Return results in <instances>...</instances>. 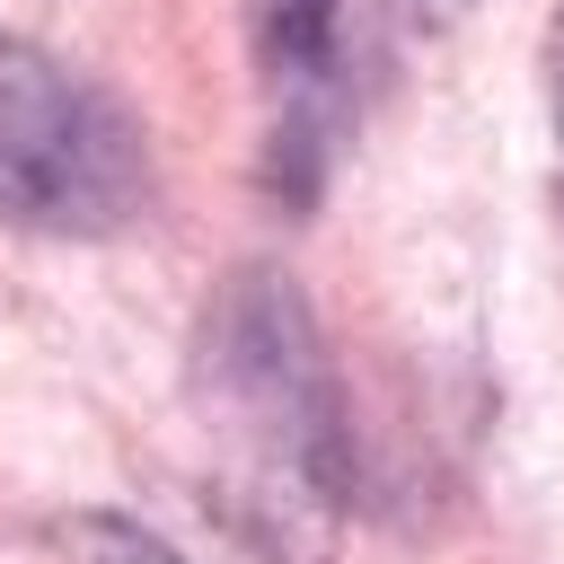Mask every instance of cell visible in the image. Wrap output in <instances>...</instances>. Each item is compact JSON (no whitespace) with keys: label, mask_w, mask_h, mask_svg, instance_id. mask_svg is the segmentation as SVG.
<instances>
[{"label":"cell","mask_w":564,"mask_h":564,"mask_svg":"<svg viewBox=\"0 0 564 564\" xmlns=\"http://www.w3.org/2000/svg\"><path fill=\"white\" fill-rule=\"evenodd\" d=\"M141 203H150L141 123L26 35H0V229L106 238Z\"/></svg>","instance_id":"7a4b0ae2"},{"label":"cell","mask_w":564,"mask_h":564,"mask_svg":"<svg viewBox=\"0 0 564 564\" xmlns=\"http://www.w3.org/2000/svg\"><path fill=\"white\" fill-rule=\"evenodd\" d=\"M458 9H476V0H405V18H414V26H449Z\"/></svg>","instance_id":"8992f818"},{"label":"cell","mask_w":564,"mask_h":564,"mask_svg":"<svg viewBox=\"0 0 564 564\" xmlns=\"http://www.w3.org/2000/svg\"><path fill=\"white\" fill-rule=\"evenodd\" d=\"M546 123H555V220H564V9L546 18Z\"/></svg>","instance_id":"5b68a950"},{"label":"cell","mask_w":564,"mask_h":564,"mask_svg":"<svg viewBox=\"0 0 564 564\" xmlns=\"http://www.w3.org/2000/svg\"><path fill=\"white\" fill-rule=\"evenodd\" d=\"M62 546H70V564H185L167 538H150L141 520H115V511H70Z\"/></svg>","instance_id":"277c9868"},{"label":"cell","mask_w":564,"mask_h":564,"mask_svg":"<svg viewBox=\"0 0 564 564\" xmlns=\"http://www.w3.org/2000/svg\"><path fill=\"white\" fill-rule=\"evenodd\" d=\"M335 9L344 0H256V53L282 88H317L335 62Z\"/></svg>","instance_id":"3957f363"},{"label":"cell","mask_w":564,"mask_h":564,"mask_svg":"<svg viewBox=\"0 0 564 564\" xmlns=\"http://www.w3.org/2000/svg\"><path fill=\"white\" fill-rule=\"evenodd\" d=\"M194 405L229 467V520L273 555H317L352 494V423L291 273L238 264L194 335Z\"/></svg>","instance_id":"6da1fadb"}]
</instances>
